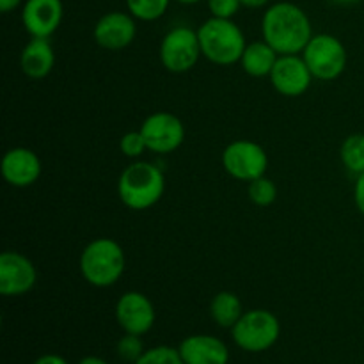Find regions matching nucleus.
I'll list each match as a JSON object with an SVG mask.
<instances>
[{"mask_svg": "<svg viewBox=\"0 0 364 364\" xmlns=\"http://www.w3.org/2000/svg\"><path fill=\"white\" fill-rule=\"evenodd\" d=\"M119 149L124 156H128V159H139V156H142V153L148 149V146H146V141L144 137H142L141 130L127 132V134L121 137Z\"/></svg>", "mask_w": 364, "mask_h": 364, "instance_id": "25", "label": "nucleus"}, {"mask_svg": "<svg viewBox=\"0 0 364 364\" xmlns=\"http://www.w3.org/2000/svg\"><path fill=\"white\" fill-rule=\"evenodd\" d=\"M313 78L336 80L347 68V48L333 34H315L302 52Z\"/></svg>", "mask_w": 364, "mask_h": 364, "instance_id": "6", "label": "nucleus"}, {"mask_svg": "<svg viewBox=\"0 0 364 364\" xmlns=\"http://www.w3.org/2000/svg\"><path fill=\"white\" fill-rule=\"evenodd\" d=\"M247 194L256 206H270L277 199V187L270 178L262 176L249 183Z\"/></svg>", "mask_w": 364, "mask_h": 364, "instance_id": "22", "label": "nucleus"}, {"mask_svg": "<svg viewBox=\"0 0 364 364\" xmlns=\"http://www.w3.org/2000/svg\"><path fill=\"white\" fill-rule=\"evenodd\" d=\"M185 364H228L230 350L223 340L210 334H192L178 347Z\"/></svg>", "mask_w": 364, "mask_h": 364, "instance_id": "16", "label": "nucleus"}, {"mask_svg": "<svg viewBox=\"0 0 364 364\" xmlns=\"http://www.w3.org/2000/svg\"><path fill=\"white\" fill-rule=\"evenodd\" d=\"M139 130L149 151L159 153V155L176 151L185 141V124L181 123L180 117L171 112H164V110L149 114L142 121Z\"/></svg>", "mask_w": 364, "mask_h": 364, "instance_id": "9", "label": "nucleus"}, {"mask_svg": "<svg viewBox=\"0 0 364 364\" xmlns=\"http://www.w3.org/2000/svg\"><path fill=\"white\" fill-rule=\"evenodd\" d=\"M78 364H109L105 361V359L98 358V355H85V358H82Z\"/></svg>", "mask_w": 364, "mask_h": 364, "instance_id": "31", "label": "nucleus"}, {"mask_svg": "<svg viewBox=\"0 0 364 364\" xmlns=\"http://www.w3.org/2000/svg\"><path fill=\"white\" fill-rule=\"evenodd\" d=\"M201 55L198 31L185 25L171 28L160 43V63L171 73H187Z\"/></svg>", "mask_w": 364, "mask_h": 364, "instance_id": "7", "label": "nucleus"}, {"mask_svg": "<svg viewBox=\"0 0 364 364\" xmlns=\"http://www.w3.org/2000/svg\"><path fill=\"white\" fill-rule=\"evenodd\" d=\"M235 345L251 354H259L277 343L281 336V323L274 313L267 309L244 311L231 329Z\"/></svg>", "mask_w": 364, "mask_h": 364, "instance_id": "5", "label": "nucleus"}, {"mask_svg": "<svg viewBox=\"0 0 364 364\" xmlns=\"http://www.w3.org/2000/svg\"><path fill=\"white\" fill-rule=\"evenodd\" d=\"M137 36L135 18L124 11H110L96 21L92 38L105 50H123L134 43Z\"/></svg>", "mask_w": 364, "mask_h": 364, "instance_id": "13", "label": "nucleus"}, {"mask_svg": "<svg viewBox=\"0 0 364 364\" xmlns=\"http://www.w3.org/2000/svg\"><path fill=\"white\" fill-rule=\"evenodd\" d=\"M277 57H279V53H277L265 39L249 43V45L245 46L244 53H242V70H244L249 77H270V73H272L274 66H276L277 63Z\"/></svg>", "mask_w": 364, "mask_h": 364, "instance_id": "18", "label": "nucleus"}, {"mask_svg": "<svg viewBox=\"0 0 364 364\" xmlns=\"http://www.w3.org/2000/svg\"><path fill=\"white\" fill-rule=\"evenodd\" d=\"M171 0H127L128 13L141 21H155L169 9Z\"/></svg>", "mask_w": 364, "mask_h": 364, "instance_id": "21", "label": "nucleus"}, {"mask_svg": "<svg viewBox=\"0 0 364 364\" xmlns=\"http://www.w3.org/2000/svg\"><path fill=\"white\" fill-rule=\"evenodd\" d=\"M166 192V176L162 169L151 162L130 164L117 180V194L127 208L142 212L162 199Z\"/></svg>", "mask_w": 364, "mask_h": 364, "instance_id": "2", "label": "nucleus"}, {"mask_svg": "<svg viewBox=\"0 0 364 364\" xmlns=\"http://www.w3.org/2000/svg\"><path fill=\"white\" fill-rule=\"evenodd\" d=\"M134 364H185L181 359L178 348L167 347V345H159V347H153L149 350H146L141 355L139 361Z\"/></svg>", "mask_w": 364, "mask_h": 364, "instance_id": "23", "label": "nucleus"}, {"mask_svg": "<svg viewBox=\"0 0 364 364\" xmlns=\"http://www.w3.org/2000/svg\"><path fill=\"white\" fill-rule=\"evenodd\" d=\"M223 167L235 180L251 183L256 178L265 176L267 167H269V155L258 142L238 139L224 148Z\"/></svg>", "mask_w": 364, "mask_h": 364, "instance_id": "8", "label": "nucleus"}, {"mask_svg": "<svg viewBox=\"0 0 364 364\" xmlns=\"http://www.w3.org/2000/svg\"><path fill=\"white\" fill-rule=\"evenodd\" d=\"M262 34L279 55H299L315 36L306 11L294 2H276L267 7Z\"/></svg>", "mask_w": 364, "mask_h": 364, "instance_id": "1", "label": "nucleus"}, {"mask_svg": "<svg viewBox=\"0 0 364 364\" xmlns=\"http://www.w3.org/2000/svg\"><path fill=\"white\" fill-rule=\"evenodd\" d=\"M64 16L63 0H25L21 7V23L32 38L48 39Z\"/></svg>", "mask_w": 364, "mask_h": 364, "instance_id": "14", "label": "nucleus"}, {"mask_svg": "<svg viewBox=\"0 0 364 364\" xmlns=\"http://www.w3.org/2000/svg\"><path fill=\"white\" fill-rule=\"evenodd\" d=\"M329 2L338 4V6H350V4L359 2V0H329Z\"/></svg>", "mask_w": 364, "mask_h": 364, "instance_id": "32", "label": "nucleus"}, {"mask_svg": "<svg viewBox=\"0 0 364 364\" xmlns=\"http://www.w3.org/2000/svg\"><path fill=\"white\" fill-rule=\"evenodd\" d=\"M116 320L124 333L144 336L155 326V306L148 295L141 291H127L116 304Z\"/></svg>", "mask_w": 364, "mask_h": 364, "instance_id": "11", "label": "nucleus"}, {"mask_svg": "<svg viewBox=\"0 0 364 364\" xmlns=\"http://www.w3.org/2000/svg\"><path fill=\"white\" fill-rule=\"evenodd\" d=\"M32 364H68L66 359L63 355H57V354H45L41 358L36 359Z\"/></svg>", "mask_w": 364, "mask_h": 364, "instance_id": "28", "label": "nucleus"}, {"mask_svg": "<svg viewBox=\"0 0 364 364\" xmlns=\"http://www.w3.org/2000/svg\"><path fill=\"white\" fill-rule=\"evenodd\" d=\"M198 36L203 57L217 66L240 63L247 46L242 28L228 18H208L198 28Z\"/></svg>", "mask_w": 364, "mask_h": 364, "instance_id": "4", "label": "nucleus"}, {"mask_svg": "<svg viewBox=\"0 0 364 364\" xmlns=\"http://www.w3.org/2000/svg\"><path fill=\"white\" fill-rule=\"evenodd\" d=\"M270 82L279 95L297 98L308 91L313 75L302 55H279L270 73Z\"/></svg>", "mask_w": 364, "mask_h": 364, "instance_id": "12", "label": "nucleus"}, {"mask_svg": "<svg viewBox=\"0 0 364 364\" xmlns=\"http://www.w3.org/2000/svg\"><path fill=\"white\" fill-rule=\"evenodd\" d=\"M242 315H244V306L240 297L233 291H219L210 302V316L223 329H233Z\"/></svg>", "mask_w": 364, "mask_h": 364, "instance_id": "19", "label": "nucleus"}, {"mask_svg": "<svg viewBox=\"0 0 364 364\" xmlns=\"http://www.w3.org/2000/svg\"><path fill=\"white\" fill-rule=\"evenodd\" d=\"M21 2H23V0H0V11H2V13H11V11H14L16 7H20Z\"/></svg>", "mask_w": 364, "mask_h": 364, "instance_id": "29", "label": "nucleus"}, {"mask_svg": "<svg viewBox=\"0 0 364 364\" xmlns=\"http://www.w3.org/2000/svg\"><path fill=\"white\" fill-rule=\"evenodd\" d=\"M210 14L213 18H228L233 20L235 14L240 11L242 2L240 0H206Z\"/></svg>", "mask_w": 364, "mask_h": 364, "instance_id": "26", "label": "nucleus"}, {"mask_svg": "<svg viewBox=\"0 0 364 364\" xmlns=\"http://www.w3.org/2000/svg\"><path fill=\"white\" fill-rule=\"evenodd\" d=\"M80 274L91 287L109 288L121 279L127 269L123 247L112 238H95L82 251L78 259Z\"/></svg>", "mask_w": 364, "mask_h": 364, "instance_id": "3", "label": "nucleus"}, {"mask_svg": "<svg viewBox=\"0 0 364 364\" xmlns=\"http://www.w3.org/2000/svg\"><path fill=\"white\" fill-rule=\"evenodd\" d=\"M173 2L183 4V6H194V4H199V2H203V0H173Z\"/></svg>", "mask_w": 364, "mask_h": 364, "instance_id": "33", "label": "nucleus"}, {"mask_svg": "<svg viewBox=\"0 0 364 364\" xmlns=\"http://www.w3.org/2000/svg\"><path fill=\"white\" fill-rule=\"evenodd\" d=\"M354 201L359 212L364 215V173L359 174L354 185Z\"/></svg>", "mask_w": 364, "mask_h": 364, "instance_id": "27", "label": "nucleus"}, {"mask_svg": "<svg viewBox=\"0 0 364 364\" xmlns=\"http://www.w3.org/2000/svg\"><path fill=\"white\" fill-rule=\"evenodd\" d=\"M43 173L39 156L28 148H13L2 159V176L9 185L25 188L34 185Z\"/></svg>", "mask_w": 364, "mask_h": 364, "instance_id": "15", "label": "nucleus"}, {"mask_svg": "<svg viewBox=\"0 0 364 364\" xmlns=\"http://www.w3.org/2000/svg\"><path fill=\"white\" fill-rule=\"evenodd\" d=\"M20 66L28 78L39 80L48 77L55 66V52L52 43L46 38H32L21 50Z\"/></svg>", "mask_w": 364, "mask_h": 364, "instance_id": "17", "label": "nucleus"}, {"mask_svg": "<svg viewBox=\"0 0 364 364\" xmlns=\"http://www.w3.org/2000/svg\"><path fill=\"white\" fill-rule=\"evenodd\" d=\"M38 270L25 255L6 251L0 256V294L4 297H21L36 287Z\"/></svg>", "mask_w": 364, "mask_h": 364, "instance_id": "10", "label": "nucleus"}, {"mask_svg": "<svg viewBox=\"0 0 364 364\" xmlns=\"http://www.w3.org/2000/svg\"><path fill=\"white\" fill-rule=\"evenodd\" d=\"M116 350H117V355L121 358V361L134 364L135 361L141 359V355L144 354L146 348H144V343H142V336H139V334L124 333V336L117 341Z\"/></svg>", "mask_w": 364, "mask_h": 364, "instance_id": "24", "label": "nucleus"}, {"mask_svg": "<svg viewBox=\"0 0 364 364\" xmlns=\"http://www.w3.org/2000/svg\"><path fill=\"white\" fill-rule=\"evenodd\" d=\"M242 7H249V9H262V7L269 6L270 0H240Z\"/></svg>", "mask_w": 364, "mask_h": 364, "instance_id": "30", "label": "nucleus"}, {"mask_svg": "<svg viewBox=\"0 0 364 364\" xmlns=\"http://www.w3.org/2000/svg\"><path fill=\"white\" fill-rule=\"evenodd\" d=\"M343 166L352 174L359 176L364 173V134H352L343 141L340 149Z\"/></svg>", "mask_w": 364, "mask_h": 364, "instance_id": "20", "label": "nucleus"}]
</instances>
